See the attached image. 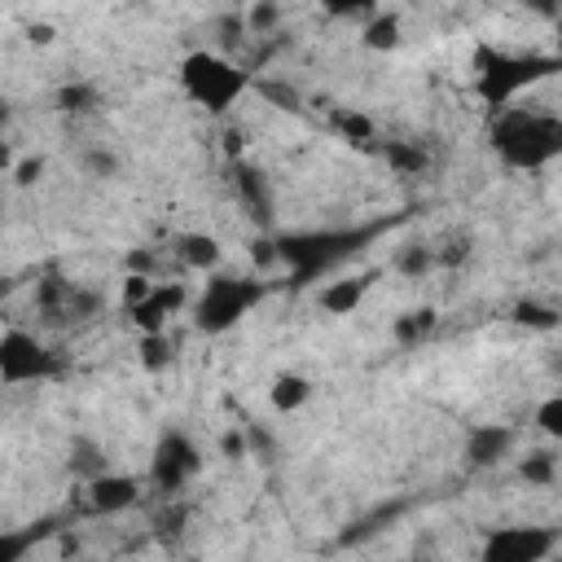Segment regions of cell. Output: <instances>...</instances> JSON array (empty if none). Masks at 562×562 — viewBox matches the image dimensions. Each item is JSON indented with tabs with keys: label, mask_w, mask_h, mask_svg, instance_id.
<instances>
[{
	"label": "cell",
	"mask_w": 562,
	"mask_h": 562,
	"mask_svg": "<svg viewBox=\"0 0 562 562\" xmlns=\"http://www.w3.org/2000/svg\"><path fill=\"white\" fill-rule=\"evenodd\" d=\"M176 83L206 114H228L255 88L250 70L241 61H233L224 48H193V53H184L180 66H176Z\"/></svg>",
	"instance_id": "cell-2"
},
{
	"label": "cell",
	"mask_w": 562,
	"mask_h": 562,
	"mask_svg": "<svg viewBox=\"0 0 562 562\" xmlns=\"http://www.w3.org/2000/svg\"><path fill=\"white\" fill-rule=\"evenodd\" d=\"M105 299L92 285L66 281V277H44L35 281V312L44 316V325H83L92 316H101Z\"/></svg>",
	"instance_id": "cell-8"
},
{
	"label": "cell",
	"mask_w": 562,
	"mask_h": 562,
	"mask_svg": "<svg viewBox=\"0 0 562 562\" xmlns=\"http://www.w3.org/2000/svg\"><path fill=\"white\" fill-rule=\"evenodd\" d=\"M382 158H386V167L400 171V176H422V171L430 167V154H426V145H417V140H386V145H382Z\"/></svg>",
	"instance_id": "cell-19"
},
{
	"label": "cell",
	"mask_w": 562,
	"mask_h": 562,
	"mask_svg": "<svg viewBox=\"0 0 562 562\" xmlns=\"http://www.w3.org/2000/svg\"><path fill=\"white\" fill-rule=\"evenodd\" d=\"M83 167H88V176H114L119 158L110 149H92V154H83Z\"/></svg>",
	"instance_id": "cell-29"
},
{
	"label": "cell",
	"mask_w": 562,
	"mask_h": 562,
	"mask_svg": "<svg viewBox=\"0 0 562 562\" xmlns=\"http://www.w3.org/2000/svg\"><path fill=\"white\" fill-rule=\"evenodd\" d=\"M40 171H44V158H22V162L13 167V184H35Z\"/></svg>",
	"instance_id": "cell-31"
},
{
	"label": "cell",
	"mask_w": 562,
	"mask_h": 562,
	"mask_svg": "<svg viewBox=\"0 0 562 562\" xmlns=\"http://www.w3.org/2000/svg\"><path fill=\"white\" fill-rule=\"evenodd\" d=\"M61 373V360L53 347H44L35 334L9 325L0 334V382L4 386H26V382H44V378H57Z\"/></svg>",
	"instance_id": "cell-7"
},
{
	"label": "cell",
	"mask_w": 562,
	"mask_h": 562,
	"mask_svg": "<svg viewBox=\"0 0 562 562\" xmlns=\"http://www.w3.org/2000/svg\"><path fill=\"white\" fill-rule=\"evenodd\" d=\"M435 325H439V312H435V307H408V312H400V316L391 321V338H395L400 347H417L422 338L435 334Z\"/></svg>",
	"instance_id": "cell-17"
},
{
	"label": "cell",
	"mask_w": 562,
	"mask_h": 562,
	"mask_svg": "<svg viewBox=\"0 0 562 562\" xmlns=\"http://www.w3.org/2000/svg\"><path fill=\"white\" fill-rule=\"evenodd\" d=\"M206 277L211 281L202 285V294L189 303L193 307V325L202 334H228L263 299V281L237 277V272H206Z\"/></svg>",
	"instance_id": "cell-5"
},
{
	"label": "cell",
	"mask_w": 562,
	"mask_h": 562,
	"mask_svg": "<svg viewBox=\"0 0 562 562\" xmlns=\"http://www.w3.org/2000/svg\"><path fill=\"white\" fill-rule=\"evenodd\" d=\"M202 474V448L193 443L189 430H176L167 426L149 452V483L162 492V496H176L184 492L193 479Z\"/></svg>",
	"instance_id": "cell-6"
},
{
	"label": "cell",
	"mask_w": 562,
	"mask_h": 562,
	"mask_svg": "<svg viewBox=\"0 0 562 562\" xmlns=\"http://www.w3.org/2000/svg\"><path fill=\"white\" fill-rule=\"evenodd\" d=\"M509 448H514V430L509 426H501V422H479V426H470L465 430V465H474V470H487V465H501L505 457H509Z\"/></svg>",
	"instance_id": "cell-11"
},
{
	"label": "cell",
	"mask_w": 562,
	"mask_h": 562,
	"mask_svg": "<svg viewBox=\"0 0 562 562\" xmlns=\"http://www.w3.org/2000/svg\"><path fill=\"white\" fill-rule=\"evenodd\" d=\"M360 44L369 48V53H391V48H400V13H373V18H364V35H360Z\"/></svg>",
	"instance_id": "cell-18"
},
{
	"label": "cell",
	"mask_w": 562,
	"mask_h": 562,
	"mask_svg": "<svg viewBox=\"0 0 562 562\" xmlns=\"http://www.w3.org/2000/svg\"><path fill=\"white\" fill-rule=\"evenodd\" d=\"M562 531L558 527H496L483 540V558L487 562H540L558 549Z\"/></svg>",
	"instance_id": "cell-9"
},
{
	"label": "cell",
	"mask_w": 562,
	"mask_h": 562,
	"mask_svg": "<svg viewBox=\"0 0 562 562\" xmlns=\"http://www.w3.org/2000/svg\"><path fill=\"white\" fill-rule=\"evenodd\" d=\"M171 255L184 272H215L224 250H220V237L215 233H198V228H184L171 237Z\"/></svg>",
	"instance_id": "cell-13"
},
{
	"label": "cell",
	"mask_w": 562,
	"mask_h": 562,
	"mask_svg": "<svg viewBox=\"0 0 562 562\" xmlns=\"http://www.w3.org/2000/svg\"><path fill=\"white\" fill-rule=\"evenodd\" d=\"M369 237L373 228H299V233H277L272 250H277V263L290 272V281L303 285V281L334 272Z\"/></svg>",
	"instance_id": "cell-3"
},
{
	"label": "cell",
	"mask_w": 562,
	"mask_h": 562,
	"mask_svg": "<svg viewBox=\"0 0 562 562\" xmlns=\"http://www.w3.org/2000/svg\"><path fill=\"white\" fill-rule=\"evenodd\" d=\"M26 40H31V44H53V26H48V22H31V26H26Z\"/></svg>",
	"instance_id": "cell-33"
},
{
	"label": "cell",
	"mask_w": 562,
	"mask_h": 562,
	"mask_svg": "<svg viewBox=\"0 0 562 562\" xmlns=\"http://www.w3.org/2000/svg\"><path fill=\"white\" fill-rule=\"evenodd\" d=\"M487 136L496 158L514 171H540L562 158V114H549V110L505 105L496 110Z\"/></svg>",
	"instance_id": "cell-1"
},
{
	"label": "cell",
	"mask_w": 562,
	"mask_h": 562,
	"mask_svg": "<svg viewBox=\"0 0 562 562\" xmlns=\"http://www.w3.org/2000/svg\"><path fill=\"white\" fill-rule=\"evenodd\" d=\"M435 263H439V250L426 246V241H408V246L395 250V272H404V277H422V272H430Z\"/></svg>",
	"instance_id": "cell-20"
},
{
	"label": "cell",
	"mask_w": 562,
	"mask_h": 562,
	"mask_svg": "<svg viewBox=\"0 0 562 562\" xmlns=\"http://www.w3.org/2000/svg\"><path fill=\"white\" fill-rule=\"evenodd\" d=\"M259 92H263L268 101H281L285 110H299V92H294L290 83H277V79H272V83H259Z\"/></svg>",
	"instance_id": "cell-30"
},
{
	"label": "cell",
	"mask_w": 562,
	"mask_h": 562,
	"mask_svg": "<svg viewBox=\"0 0 562 562\" xmlns=\"http://www.w3.org/2000/svg\"><path fill=\"white\" fill-rule=\"evenodd\" d=\"M233 184H237V198L250 211V220L259 228H268L272 224V184H268V176L250 162H233Z\"/></svg>",
	"instance_id": "cell-14"
},
{
	"label": "cell",
	"mask_w": 562,
	"mask_h": 562,
	"mask_svg": "<svg viewBox=\"0 0 562 562\" xmlns=\"http://www.w3.org/2000/svg\"><path fill=\"white\" fill-rule=\"evenodd\" d=\"M277 26H281V4L277 0H255L246 9V31L250 35H272Z\"/></svg>",
	"instance_id": "cell-24"
},
{
	"label": "cell",
	"mask_w": 562,
	"mask_h": 562,
	"mask_svg": "<svg viewBox=\"0 0 562 562\" xmlns=\"http://www.w3.org/2000/svg\"><path fill=\"white\" fill-rule=\"evenodd\" d=\"M334 127L347 136V140H356V145H369L373 140V119L369 114H360V110H334Z\"/></svg>",
	"instance_id": "cell-22"
},
{
	"label": "cell",
	"mask_w": 562,
	"mask_h": 562,
	"mask_svg": "<svg viewBox=\"0 0 562 562\" xmlns=\"http://www.w3.org/2000/svg\"><path fill=\"white\" fill-rule=\"evenodd\" d=\"M536 430L549 439H562V391H553L549 400L536 404Z\"/></svg>",
	"instance_id": "cell-26"
},
{
	"label": "cell",
	"mask_w": 562,
	"mask_h": 562,
	"mask_svg": "<svg viewBox=\"0 0 562 562\" xmlns=\"http://www.w3.org/2000/svg\"><path fill=\"white\" fill-rule=\"evenodd\" d=\"M329 18H356V22H364V18H373L378 13V0H316Z\"/></svg>",
	"instance_id": "cell-28"
},
{
	"label": "cell",
	"mask_w": 562,
	"mask_h": 562,
	"mask_svg": "<svg viewBox=\"0 0 562 562\" xmlns=\"http://www.w3.org/2000/svg\"><path fill=\"white\" fill-rule=\"evenodd\" d=\"M268 400H272L277 413H299L312 400V378L299 373V369H281L272 378V386H268Z\"/></svg>",
	"instance_id": "cell-16"
},
{
	"label": "cell",
	"mask_w": 562,
	"mask_h": 562,
	"mask_svg": "<svg viewBox=\"0 0 562 562\" xmlns=\"http://www.w3.org/2000/svg\"><path fill=\"white\" fill-rule=\"evenodd\" d=\"M518 479L531 487H553L558 483V457L553 452H527L518 461Z\"/></svg>",
	"instance_id": "cell-21"
},
{
	"label": "cell",
	"mask_w": 562,
	"mask_h": 562,
	"mask_svg": "<svg viewBox=\"0 0 562 562\" xmlns=\"http://www.w3.org/2000/svg\"><path fill=\"white\" fill-rule=\"evenodd\" d=\"M509 321H514V325H527V329H553V325H558V312H553V307H544V303L518 299Z\"/></svg>",
	"instance_id": "cell-23"
},
{
	"label": "cell",
	"mask_w": 562,
	"mask_h": 562,
	"mask_svg": "<svg viewBox=\"0 0 562 562\" xmlns=\"http://www.w3.org/2000/svg\"><path fill=\"white\" fill-rule=\"evenodd\" d=\"M140 364H145L149 373H158V369H167V364H171L167 329H162V334H140Z\"/></svg>",
	"instance_id": "cell-25"
},
{
	"label": "cell",
	"mask_w": 562,
	"mask_h": 562,
	"mask_svg": "<svg viewBox=\"0 0 562 562\" xmlns=\"http://www.w3.org/2000/svg\"><path fill=\"white\" fill-rule=\"evenodd\" d=\"M369 281H373V277H334V281H325V285L316 290V307L329 312V316H351V312L364 303Z\"/></svg>",
	"instance_id": "cell-15"
},
{
	"label": "cell",
	"mask_w": 562,
	"mask_h": 562,
	"mask_svg": "<svg viewBox=\"0 0 562 562\" xmlns=\"http://www.w3.org/2000/svg\"><path fill=\"white\" fill-rule=\"evenodd\" d=\"M136 501H140V483H136L132 474H110V470H101V474L88 479V505H92L97 514H123V509H132Z\"/></svg>",
	"instance_id": "cell-12"
},
{
	"label": "cell",
	"mask_w": 562,
	"mask_h": 562,
	"mask_svg": "<svg viewBox=\"0 0 562 562\" xmlns=\"http://www.w3.org/2000/svg\"><path fill=\"white\" fill-rule=\"evenodd\" d=\"M184 303H189V290H184L180 281H158L149 299H140L136 307H127V316H132V325H136L140 334H162L167 321H171Z\"/></svg>",
	"instance_id": "cell-10"
},
{
	"label": "cell",
	"mask_w": 562,
	"mask_h": 562,
	"mask_svg": "<svg viewBox=\"0 0 562 562\" xmlns=\"http://www.w3.org/2000/svg\"><path fill=\"white\" fill-rule=\"evenodd\" d=\"M562 70V57L553 53H505V48H479L474 53V92L483 105L505 110L514 105L531 83Z\"/></svg>",
	"instance_id": "cell-4"
},
{
	"label": "cell",
	"mask_w": 562,
	"mask_h": 562,
	"mask_svg": "<svg viewBox=\"0 0 562 562\" xmlns=\"http://www.w3.org/2000/svg\"><path fill=\"white\" fill-rule=\"evenodd\" d=\"M92 105H97V88H92V83H66V88L57 92V110L83 114V110H92Z\"/></svg>",
	"instance_id": "cell-27"
},
{
	"label": "cell",
	"mask_w": 562,
	"mask_h": 562,
	"mask_svg": "<svg viewBox=\"0 0 562 562\" xmlns=\"http://www.w3.org/2000/svg\"><path fill=\"white\" fill-rule=\"evenodd\" d=\"M127 272H145V277H154V250H132V255H127Z\"/></svg>",
	"instance_id": "cell-32"
}]
</instances>
